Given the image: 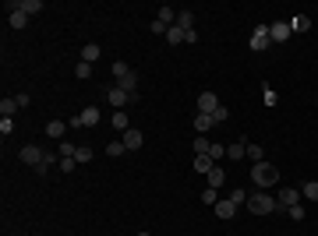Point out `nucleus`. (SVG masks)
I'll list each match as a JSON object with an SVG mask.
<instances>
[{
  "mask_svg": "<svg viewBox=\"0 0 318 236\" xmlns=\"http://www.w3.org/2000/svg\"><path fill=\"white\" fill-rule=\"evenodd\" d=\"M195 127H198V134H205L209 127H216V120H212L209 113H198V116H195Z\"/></svg>",
  "mask_w": 318,
  "mask_h": 236,
  "instance_id": "obj_24",
  "label": "nucleus"
},
{
  "mask_svg": "<svg viewBox=\"0 0 318 236\" xmlns=\"http://www.w3.org/2000/svg\"><path fill=\"white\" fill-rule=\"evenodd\" d=\"M75 166H78V162H75V155L60 159V169H64V173H75Z\"/></svg>",
  "mask_w": 318,
  "mask_h": 236,
  "instance_id": "obj_40",
  "label": "nucleus"
},
{
  "mask_svg": "<svg viewBox=\"0 0 318 236\" xmlns=\"http://www.w3.org/2000/svg\"><path fill=\"white\" fill-rule=\"evenodd\" d=\"M212 166H216V162H212V155H195V169H198V173H209Z\"/></svg>",
  "mask_w": 318,
  "mask_h": 236,
  "instance_id": "obj_27",
  "label": "nucleus"
},
{
  "mask_svg": "<svg viewBox=\"0 0 318 236\" xmlns=\"http://www.w3.org/2000/svg\"><path fill=\"white\" fill-rule=\"evenodd\" d=\"M219 106H223V102L216 99V92H202V95H198V113H209V116H212Z\"/></svg>",
  "mask_w": 318,
  "mask_h": 236,
  "instance_id": "obj_6",
  "label": "nucleus"
},
{
  "mask_svg": "<svg viewBox=\"0 0 318 236\" xmlns=\"http://www.w3.org/2000/svg\"><path fill=\"white\" fill-rule=\"evenodd\" d=\"M156 21H163V25H177V11H173V7H159Z\"/></svg>",
  "mask_w": 318,
  "mask_h": 236,
  "instance_id": "obj_22",
  "label": "nucleus"
},
{
  "mask_svg": "<svg viewBox=\"0 0 318 236\" xmlns=\"http://www.w3.org/2000/svg\"><path fill=\"white\" fill-rule=\"evenodd\" d=\"M301 198H304V194H301V187H283L276 201H279V205H287V208H294V205H301Z\"/></svg>",
  "mask_w": 318,
  "mask_h": 236,
  "instance_id": "obj_9",
  "label": "nucleus"
},
{
  "mask_svg": "<svg viewBox=\"0 0 318 236\" xmlns=\"http://www.w3.org/2000/svg\"><path fill=\"white\" fill-rule=\"evenodd\" d=\"M287 212H290L294 222H304V208H301V205H294V208H287Z\"/></svg>",
  "mask_w": 318,
  "mask_h": 236,
  "instance_id": "obj_39",
  "label": "nucleus"
},
{
  "mask_svg": "<svg viewBox=\"0 0 318 236\" xmlns=\"http://www.w3.org/2000/svg\"><path fill=\"white\" fill-rule=\"evenodd\" d=\"M247 159H251V162H265V159H262V145H251V141H247Z\"/></svg>",
  "mask_w": 318,
  "mask_h": 236,
  "instance_id": "obj_33",
  "label": "nucleus"
},
{
  "mask_svg": "<svg viewBox=\"0 0 318 236\" xmlns=\"http://www.w3.org/2000/svg\"><path fill=\"white\" fill-rule=\"evenodd\" d=\"M149 28H152L156 35H166V28H170V25H163V21H156V18H152V25H149Z\"/></svg>",
  "mask_w": 318,
  "mask_h": 236,
  "instance_id": "obj_42",
  "label": "nucleus"
},
{
  "mask_svg": "<svg viewBox=\"0 0 318 236\" xmlns=\"http://www.w3.org/2000/svg\"><path fill=\"white\" fill-rule=\"evenodd\" d=\"M234 212H237V205H234L230 198H219V205H216V215H219V219H234Z\"/></svg>",
  "mask_w": 318,
  "mask_h": 236,
  "instance_id": "obj_14",
  "label": "nucleus"
},
{
  "mask_svg": "<svg viewBox=\"0 0 318 236\" xmlns=\"http://www.w3.org/2000/svg\"><path fill=\"white\" fill-rule=\"evenodd\" d=\"M96 124H99V109L96 106H85L78 116L71 120V127H96Z\"/></svg>",
  "mask_w": 318,
  "mask_h": 236,
  "instance_id": "obj_4",
  "label": "nucleus"
},
{
  "mask_svg": "<svg viewBox=\"0 0 318 236\" xmlns=\"http://www.w3.org/2000/svg\"><path fill=\"white\" fill-rule=\"evenodd\" d=\"M128 71H131V67H128V64H120V60H117V64H113V78H120V74H128Z\"/></svg>",
  "mask_w": 318,
  "mask_h": 236,
  "instance_id": "obj_43",
  "label": "nucleus"
},
{
  "mask_svg": "<svg viewBox=\"0 0 318 236\" xmlns=\"http://www.w3.org/2000/svg\"><path fill=\"white\" fill-rule=\"evenodd\" d=\"M99 57H103V50H99L96 43H88V46H81V60H85V64H96Z\"/></svg>",
  "mask_w": 318,
  "mask_h": 236,
  "instance_id": "obj_16",
  "label": "nucleus"
},
{
  "mask_svg": "<svg viewBox=\"0 0 318 236\" xmlns=\"http://www.w3.org/2000/svg\"><path fill=\"white\" fill-rule=\"evenodd\" d=\"M138 236H149V233H138Z\"/></svg>",
  "mask_w": 318,
  "mask_h": 236,
  "instance_id": "obj_44",
  "label": "nucleus"
},
{
  "mask_svg": "<svg viewBox=\"0 0 318 236\" xmlns=\"http://www.w3.org/2000/svg\"><path fill=\"white\" fill-rule=\"evenodd\" d=\"M202 201H205L209 208H216V205H219V190H216V187H205V190H202Z\"/></svg>",
  "mask_w": 318,
  "mask_h": 236,
  "instance_id": "obj_26",
  "label": "nucleus"
},
{
  "mask_svg": "<svg viewBox=\"0 0 318 236\" xmlns=\"http://www.w3.org/2000/svg\"><path fill=\"white\" fill-rule=\"evenodd\" d=\"M120 141H124V148H128V152H135V148H142V141H145V138H142V131H138V127H131V131H124V134H120Z\"/></svg>",
  "mask_w": 318,
  "mask_h": 236,
  "instance_id": "obj_10",
  "label": "nucleus"
},
{
  "mask_svg": "<svg viewBox=\"0 0 318 236\" xmlns=\"http://www.w3.org/2000/svg\"><path fill=\"white\" fill-rule=\"evenodd\" d=\"M251 180L265 190V187H272V183L279 180V169H276L272 162H255V166H251Z\"/></svg>",
  "mask_w": 318,
  "mask_h": 236,
  "instance_id": "obj_1",
  "label": "nucleus"
},
{
  "mask_svg": "<svg viewBox=\"0 0 318 236\" xmlns=\"http://www.w3.org/2000/svg\"><path fill=\"white\" fill-rule=\"evenodd\" d=\"M0 134H4V138L14 134V120H11V116H0Z\"/></svg>",
  "mask_w": 318,
  "mask_h": 236,
  "instance_id": "obj_31",
  "label": "nucleus"
},
{
  "mask_svg": "<svg viewBox=\"0 0 318 236\" xmlns=\"http://www.w3.org/2000/svg\"><path fill=\"white\" fill-rule=\"evenodd\" d=\"M276 205H279V201H276L272 194H262V190H258V194H247V208H251L255 215H269V212H276Z\"/></svg>",
  "mask_w": 318,
  "mask_h": 236,
  "instance_id": "obj_2",
  "label": "nucleus"
},
{
  "mask_svg": "<svg viewBox=\"0 0 318 236\" xmlns=\"http://www.w3.org/2000/svg\"><path fill=\"white\" fill-rule=\"evenodd\" d=\"M177 25H180L184 32H195V14H191V11H177Z\"/></svg>",
  "mask_w": 318,
  "mask_h": 236,
  "instance_id": "obj_19",
  "label": "nucleus"
},
{
  "mask_svg": "<svg viewBox=\"0 0 318 236\" xmlns=\"http://www.w3.org/2000/svg\"><path fill=\"white\" fill-rule=\"evenodd\" d=\"M64 127H68L64 120H50V124H46V134L57 138V141H64Z\"/></svg>",
  "mask_w": 318,
  "mask_h": 236,
  "instance_id": "obj_20",
  "label": "nucleus"
},
{
  "mask_svg": "<svg viewBox=\"0 0 318 236\" xmlns=\"http://www.w3.org/2000/svg\"><path fill=\"white\" fill-rule=\"evenodd\" d=\"M43 155H46V152H43L39 145H25V148L18 152V159H21L25 166H39V162H43Z\"/></svg>",
  "mask_w": 318,
  "mask_h": 236,
  "instance_id": "obj_7",
  "label": "nucleus"
},
{
  "mask_svg": "<svg viewBox=\"0 0 318 236\" xmlns=\"http://www.w3.org/2000/svg\"><path fill=\"white\" fill-rule=\"evenodd\" d=\"M88 159H92V148H85V145H78V152H75V162H88Z\"/></svg>",
  "mask_w": 318,
  "mask_h": 236,
  "instance_id": "obj_35",
  "label": "nucleus"
},
{
  "mask_svg": "<svg viewBox=\"0 0 318 236\" xmlns=\"http://www.w3.org/2000/svg\"><path fill=\"white\" fill-rule=\"evenodd\" d=\"M57 152H60V159H68V155H75V152H78V145H68V141H60V148H57Z\"/></svg>",
  "mask_w": 318,
  "mask_h": 236,
  "instance_id": "obj_37",
  "label": "nucleus"
},
{
  "mask_svg": "<svg viewBox=\"0 0 318 236\" xmlns=\"http://www.w3.org/2000/svg\"><path fill=\"white\" fill-rule=\"evenodd\" d=\"M106 99H110V106H113V109H124V106H128V102H131L135 95H128L124 88H117V85H113V88L106 92Z\"/></svg>",
  "mask_w": 318,
  "mask_h": 236,
  "instance_id": "obj_8",
  "label": "nucleus"
},
{
  "mask_svg": "<svg viewBox=\"0 0 318 236\" xmlns=\"http://www.w3.org/2000/svg\"><path fill=\"white\" fill-rule=\"evenodd\" d=\"M117 88H124L128 95H135V88H138V74H135V71L120 74V78H117Z\"/></svg>",
  "mask_w": 318,
  "mask_h": 236,
  "instance_id": "obj_11",
  "label": "nucleus"
},
{
  "mask_svg": "<svg viewBox=\"0 0 318 236\" xmlns=\"http://www.w3.org/2000/svg\"><path fill=\"white\" fill-rule=\"evenodd\" d=\"M18 109H21V106H18L14 95H4V99H0V116H11V113H18Z\"/></svg>",
  "mask_w": 318,
  "mask_h": 236,
  "instance_id": "obj_17",
  "label": "nucleus"
},
{
  "mask_svg": "<svg viewBox=\"0 0 318 236\" xmlns=\"http://www.w3.org/2000/svg\"><path fill=\"white\" fill-rule=\"evenodd\" d=\"M230 201H234V205H247V190L234 187V190H230Z\"/></svg>",
  "mask_w": 318,
  "mask_h": 236,
  "instance_id": "obj_34",
  "label": "nucleus"
},
{
  "mask_svg": "<svg viewBox=\"0 0 318 236\" xmlns=\"http://www.w3.org/2000/svg\"><path fill=\"white\" fill-rule=\"evenodd\" d=\"M110 124H113V127H117L120 134H124V131H131V120H128V113H124V109H113V116H110Z\"/></svg>",
  "mask_w": 318,
  "mask_h": 236,
  "instance_id": "obj_13",
  "label": "nucleus"
},
{
  "mask_svg": "<svg viewBox=\"0 0 318 236\" xmlns=\"http://www.w3.org/2000/svg\"><path fill=\"white\" fill-rule=\"evenodd\" d=\"M244 155H247V141H234V145L227 148V159H234V162L244 159Z\"/></svg>",
  "mask_w": 318,
  "mask_h": 236,
  "instance_id": "obj_21",
  "label": "nucleus"
},
{
  "mask_svg": "<svg viewBox=\"0 0 318 236\" xmlns=\"http://www.w3.org/2000/svg\"><path fill=\"white\" fill-rule=\"evenodd\" d=\"M262 99H265V106H276V102H279V95H276L272 85H262Z\"/></svg>",
  "mask_w": 318,
  "mask_h": 236,
  "instance_id": "obj_29",
  "label": "nucleus"
},
{
  "mask_svg": "<svg viewBox=\"0 0 318 236\" xmlns=\"http://www.w3.org/2000/svg\"><path fill=\"white\" fill-rule=\"evenodd\" d=\"M301 194H304L308 201H318V180H308V183L301 187Z\"/></svg>",
  "mask_w": 318,
  "mask_h": 236,
  "instance_id": "obj_28",
  "label": "nucleus"
},
{
  "mask_svg": "<svg viewBox=\"0 0 318 236\" xmlns=\"http://www.w3.org/2000/svg\"><path fill=\"white\" fill-rule=\"evenodd\" d=\"M290 28H294V32H308V28H311V18H308V14H297V18L290 21Z\"/></svg>",
  "mask_w": 318,
  "mask_h": 236,
  "instance_id": "obj_25",
  "label": "nucleus"
},
{
  "mask_svg": "<svg viewBox=\"0 0 318 236\" xmlns=\"http://www.w3.org/2000/svg\"><path fill=\"white\" fill-rule=\"evenodd\" d=\"M75 74H78V78L85 81V78H88V74H92V64H85V60H81L78 67H75Z\"/></svg>",
  "mask_w": 318,
  "mask_h": 236,
  "instance_id": "obj_38",
  "label": "nucleus"
},
{
  "mask_svg": "<svg viewBox=\"0 0 318 236\" xmlns=\"http://www.w3.org/2000/svg\"><path fill=\"white\" fill-rule=\"evenodd\" d=\"M212 120H216V124H227V120H230V109H227V106H219V109L212 113Z\"/></svg>",
  "mask_w": 318,
  "mask_h": 236,
  "instance_id": "obj_36",
  "label": "nucleus"
},
{
  "mask_svg": "<svg viewBox=\"0 0 318 236\" xmlns=\"http://www.w3.org/2000/svg\"><path fill=\"white\" fill-rule=\"evenodd\" d=\"M290 32H294L290 21H272V25H269V39H272V43H287Z\"/></svg>",
  "mask_w": 318,
  "mask_h": 236,
  "instance_id": "obj_5",
  "label": "nucleus"
},
{
  "mask_svg": "<svg viewBox=\"0 0 318 236\" xmlns=\"http://www.w3.org/2000/svg\"><path fill=\"white\" fill-rule=\"evenodd\" d=\"M209 148H212V141H205V134H198L195 138V155H209Z\"/></svg>",
  "mask_w": 318,
  "mask_h": 236,
  "instance_id": "obj_30",
  "label": "nucleus"
},
{
  "mask_svg": "<svg viewBox=\"0 0 318 236\" xmlns=\"http://www.w3.org/2000/svg\"><path fill=\"white\" fill-rule=\"evenodd\" d=\"M205 180H209V187H216V190H219V187L227 183V173H223V166H212V169L205 173Z\"/></svg>",
  "mask_w": 318,
  "mask_h": 236,
  "instance_id": "obj_12",
  "label": "nucleus"
},
{
  "mask_svg": "<svg viewBox=\"0 0 318 236\" xmlns=\"http://www.w3.org/2000/svg\"><path fill=\"white\" fill-rule=\"evenodd\" d=\"M209 155H212V162H216V159H227V148H223V145H212Z\"/></svg>",
  "mask_w": 318,
  "mask_h": 236,
  "instance_id": "obj_41",
  "label": "nucleus"
},
{
  "mask_svg": "<svg viewBox=\"0 0 318 236\" xmlns=\"http://www.w3.org/2000/svg\"><path fill=\"white\" fill-rule=\"evenodd\" d=\"M247 46H251L255 53H262V50H269V46H272V39H269V25H258V28L251 32V39H247Z\"/></svg>",
  "mask_w": 318,
  "mask_h": 236,
  "instance_id": "obj_3",
  "label": "nucleus"
},
{
  "mask_svg": "<svg viewBox=\"0 0 318 236\" xmlns=\"http://www.w3.org/2000/svg\"><path fill=\"white\" fill-rule=\"evenodd\" d=\"M124 152H128V148H124V141H110V145H106V155H124Z\"/></svg>",
  "mask_w": 318,
  "mask_h": 236,
  "instance_id": "obj_32",
  "label": "nucleus"
},
{
  "mask_svg": "<svg viewBox=\"0 0 318 236\" xmlns=\"http://www.w3.org/2000/svg\"><path fill=\"white\" fill-rule=\"evenodd\" d=\"M57 162H60V159H57V155H50V152H46V155H43V162L36 166V173H39V176H46V173H50V169H53Z\"/></svg>",
  "mask_w": 318,
  "mask_h": 236,
  "instance_id": "obj_23",
  "label": "nucleus"
},
{
  "mask_svg": "<svg viewBox=\"0 0 318 236\" xmlns=\"http://www.w3.org/2000/svg\"><path fill=\"white\" fill-rule=\"evenodd\" d=\"M166 43H173V46H177V43H187V32H184L180 25H170V28H166Z\"/></svg>",
  "mask_w": 318,
  "mask_h": 236,
  "instance_id": "obj_15",
  "label": "nucleus"
},
{
  "mask_svg": "<svg viewBox=\"0 0 318 236\" xmlns=\"http://www.w3.org/2000/svg\"><path fill=\"white\" fill-rule=\"evenodd\" d=\"M7 25H11V28H25V25H28V14H25V11H11V14H7Z\"/></svg>",
  "mask_w": 318,
  "mask_h": 236,
  "instance_id": "obj_18",
  "label": "nucleus"
}]
</instances>
